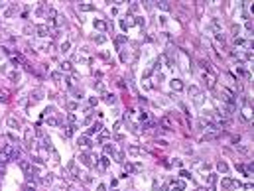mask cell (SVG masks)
<instances>
[{"instance_id": "31", "label": "cell", "mask_w": 254, "mask_h": 191, "mask_svg": "<svg viewBox=\"0 0 254 191\" xmlns=\"http://www.w3.org/2000/svg\"><path fill=\"white\" fill-rule=\"evenodd\" d=\"M59 49H61V51H67V49H69V41H63V43H61V47H59Z\"/></svg>"}, {"instance_id": "27", "label": "cell", "mask_w": 254, "mask_h": 191, "mask_svg": "<svg viewBox=\"0 0 254 191\" xmlns=\"http://www.w3.org/2000/svg\"><path fill=\"white\" fill-rule=\"evenodd\" d=\"M189 95L197 97V95H199V89H197V87H189Z\"/></svg>"}, {"instance_id": "10", "label": "cell", "mask_w": 254, "mask_h": 191, "mask_svg": "<svg viewBox=\"0 0 254 191\" xmlns=\"http://www.w3.org/2000/svg\"><path fill=\"white\" fill-rule=\"evenodd\" d=\"M79 160H81V164H83V165H93L91 156H87V154H81V156H79Z\"/></svg>"}, {"instance_id": "8", "label": "cell", "mask_w": 254, "mask_h": 191, "mask_svg": "<svg viewBox=\"0 0 254 191\" xmlns=\"http://www.w3.org/2000/svg\"><path fill=\"white\" fill-rule=\"evenodd\" d=\"M217 138H219V132H209V134L201 136V142H211V140H217Z\"/></svg>"}, {"instance_id": "7", "label": "cell", "mask_w": 254, "mask_h": 191, "mask_svg": "<svg viewBox=\"0 0 254 191\" xmlns=\"http://www.w3.org/2000/svg\"><path fill=\"white\" fill-rule=\"evenodd\" d=\"M183 189H185V181H179V179L171 181V191H183Z\"/></svg>"}, {"instance_id": "1", "label": "cell", "mask_w": 254, "mask_h": 191, "mask_svg": "<svg viewBox=\"0 0 254 191\" xmlns=\"http://www.w3.org/2000/svg\"><path fill=\"white\" fill-rule=\"evenodd\" d=\"M20 160V148H16L14 144H6L0 150V162H16Z\"/></svg>"}, {"instance_id": "34", "label": "cell", "mask_w": 254, "mask_h": 191, "mask_svg": "<svg viewBox=\"0 0 254 191\" xmlns=\"http://www.w3.org/2000/svg\"><path fill=\"white\" fill-rule=\"evenodd\" d=\"M10 79H12L14 83H16V81L20 79V75H18V73H10Z\"/></svg>"}, {"instance_id": "24", "label": "cell", "mask_w": 254, "mask_h": 191, "mask_svg": "<svg viewBox=\"0 0 254 191\" xmlns=\"http://www.w3.org/2000/svg\"><path fill=\"white\" fill-rule=\"evenodd\" d=\"M95 28H98V30H106V24H104L103 20H95Z\"/></svg>"}, {"instance_id": "6", "label": "cell", "mask_w": 254, "mask_h": 191, "mask_svg": "<svg viewBox=\"0 0 254 191\" xmlns=\"http://www.w3.org/2000/svg\"><path fill=\"white\" fill-rule=\"evenodd\" d=\"M24 144H26V148H32V146H34V136H32V130H26V134H24Z\"/></svg>"}, {"instance_id": "35", "label": "cell", "mask_w": 254, "mask_h": 191, "mask_svg": "<svg viewBox=\"0 0 254 191\" xmlns=\"http://www.w3.org/2000/svg\"><path fill=\"white\" fill-rule=\"evenodd\" d=\"M47 124L49 126H57V120L55 118H47Z\"/></svg>"}, {"instance_id": "9", "label": "cell", "mask_w": 254, "mask_h": 191, "mask_svg": "<svg viewBox=\"0 0 254 191\" xmlns=\"http://www.w3.org/2000/svg\"><path fill=\"white\" fill-rule=\"evenodd\" d=\"M41 97H44V91H41V89H34V91L30 93V99H34V100H39Z\"/></svg>"}, {"instance_id": "36", "label": "cell", "mask_w": 254, "mask_h": 191, "mask_svg": "<svg viewBox=\"0 0 254 191\" xmlns=\"http://www.w3.org/2000/svg\"><path fill=\"white\" fill-rule=\"evenodd\" d=\"M4 171H6V164H4V162H0V175H2Z\"/></svg>"}, {"instance_id": "32", "label": "cell", "mask_w": 254, "mask_h": 191, "mask_svg": "<svg viewBox=\"0 0 254 191\" xmlns=\"http://www.w3.org/2000/svg\"><path fill=\"white\" fill-rule=\"evenodd\" d=\"M104 154L108 156V154H114V150H112V146H104Z\"/></svg>"}, {"instance_id": "30", "label": "cell", "mask_w": 254, "mask_h": 191, "mask_svg": "<svg viewBox=\"0 0 254 191\" xmlns=\"http://www.w3.org/2000/svg\"><path fill=\"white\" fill-rule=\"evenodd\" d=\"M97 43H104V41H106V36H97Z\"/></svg>"}, {"instance_id": "37", "label": "cell", "mask_w": 254, "mask_h": 191, "mask_svg": "<svg viewBox=\"0 0 254 191\" xmlns=\"http://www.w3.org/2000/svg\"><path fill=\"white\" fill-rule=\"evenodd\" d=\"M244 28H246L248 32H250V30H252V22H250V20H246V24H244Z\"/></svg>"}, {"instance_id": "20", "label": "cell", "mask_w": 254, "mask_h": 191, "mask_svg": "<svg viewBox=\"0 0 254 191\" xmlns=\"http://www.w3.org/2000/svg\"><path fill=\"white\" fill-rule=\"evenodd\" d=\"M128 152H130L132 156H140V154H142V150H140L138 146H128Z\"/></svg>"}, {"instance_id": "28", "label": "cell", "mask_w": 254, "mask_h": 191, "mask_svg": "<svg viewBox=\"0 0 254 191\" xmlns=\"http://www.w3.org/2000/svg\"><path fill=\"white\" fill-rule=\"evenodd\" d=\"M132 171H134V167L130 164H124V173H132Z\"/></svg>"}, {"instance_id": "15", "label": "cell", "mask_w": 254, "mask_h": 191, "mask_svg": "<svg viewBox=\"0 0 254 191\" xmlns=\"http://www.w3.org/2000/svg\"><path fill=\"white\" fill-rule=\"evenodd\" d=\"M41 144H44L46 150H51V140H49V136H41Z\"/></svg>"}, {"instance_id": "41", "label": "cell", "mask_w": 254, "mask_h": 191, "mask_svg": "<svg viewBox=\"0 0 254 191\" xmlns=\"http://www.w3.org/2000/svg\"><path fill=\"white\" fill-rule=\"evenodd\" d=\"M4 6H6V2H0V8H4Z\"/></svg>"}, {"instance_id": "38", "label": "cell", "mask_w": 254, "mask_h": 191, "mask_svg": "<svg viewBox=\"0 0 254 191\" xmlns=\"http://www.w3.org/2000/svg\"><path fill=\"white\" fill-rule=\"evenodd\" d=\"M79 142H81V146H87V142H89V140H87V136H83V138L79 140Z\"/></svg>"}, {"instance_id": "5", "label": "cell", "mask_w": 254, "mask_h": 191, "mask_svg": "<svg viewBox=\"0 0 254 191\" xmlns=\"http://www.w3.org/2000/svg\"><path fill=\"white\" fill-rule=\"evenodd\" d=\"M36 32H38V36L46 38L47 33H49V26L47 24H39V26H36Z\"/></svg>"}, {"instance_id": "17", "label": "cell", "mask_w": 254, "mask_h": 191, "mask_svg": "<svg viewBox=\"0 0 254 191\" xmlns=\"http://www.w3.org/2000/svg\"><path fill=\"white\" fill-rule=\"evenodd\" d=\"M104 103L114 105V103H116V97H114V95H111V93H106V95H104Z\"/></svg>"}, {"instance_id": "4", "label": "cell", "mask_w": 254, "mask_h": 191, "mask_svg": "<svg viewBox=\"0 0 254 191\" xmlns=\"http://www.w3.org/2000/svg\"><path fill=\"white\" fill-rule=\"evenodd\" d=\"M169 85H171V91H183V89H185L183 81H179V79H171Z\"/></svg>"}, {"instance_id": "25", "label": "cell", "mask_w": 254, "mask_h": 191, "mask_svg": "<svg viewBox=\"0 0 254 191\" xmlns=\"http://www.w3.org/2000/svg\"><path fill=\"white\" fill-rule=\"evenodd\" d=\"M98 130H101V124L97 122V124H93L91 128H89V132H87V134H95V132H98Z\"/></svg>"}, {"instance_id": "23", "label": "cell", "mask_w": 254, "mask_h": 191, "mask_svg": "<svg viewBox=\"0 0 254 191\" xmlns=\"http://www.w3.org/2000/svg\"><path fill=\"white\" fill-rule=\"evenodd\" d=\"M0 100H2V103H6V100H8V91H6V89H0Z\"/></svg>"}, {"instance_id": "12", "label": "cell", "mask_w": 254, "mask_h": 191, "mask_svg": "<svg viewBox=\"0 0 254 191\" xmlns=\"http://www.w3.org/2000/svg\"><path fill=\"white\" fill-rule=\"evenodd\" d=\"M158 8H160V10H163V12H169V10H171V4H169V2H166V0H162V2H158Z\"/></svg>"}, {"instance_id": "11", "label": "cell", "mask_w": 254, "mask_h": 191, "mask_svg": "<svg viewBox=\"0 0 254 191\" xmlns=\"http://www.w3.org/2000/svg\"><path fill=\"white\" fill-rule=\"evenodd\" d=\"M106 164H108V158H106V156H103V158H101V162H97V167L101 171H104L106 170Z\"/></svg>"}, {"instance_id": "40", "label": "cell", "mask_w": 254, "mask_h": 191, "mask_svg": "<svg viewBox=\"0 0 254 191\" xmlns=\"http://www.w3.org/2000/svg\"><path fill=\"white\" fill-rule=\"evenodd\" d=\"M238 150L244 152V154H248V148H246V146H238Z\"/></svg>"}, {"instance_id": "19", "label": "cell", "mask_w": 254, "mask_h": 191, "mask_svg": "<svg viewBox=\"0 0 254 191\" xmlns=\"http://www.w3.org/2000/svg\"><path fill=\"white\" fill-rule=\"evenodd\" d=\"M79 10H83V12H91V10H95V4H79Z\"/></svg>"}, {"instance_id": "14", "label": "cell", "mask_w": 254, "mask_h": 191, "mask_svg": "<svg viewBox=\"0 0 254 191\" xmlns=\"http://www.w3.org/2000/svg\"><path fill=\"white\" fill-rule=\"evenodd\" d=\"M20 167L26 171V173H32V164H30V162H24V160H22V162H20Z\"/></svg>"}, {"instance_id": "2", "label": "cell", "mask_w": 254, "mask_h": 191, "mask_svg": "<svg viewBox=\"0 0 254 191\" xmlns=\"http://www.w3.org/2000/svg\"><path fill=\"white\" fill-rule=\"evenodd\" d=\"M221 95H223V100H225V103H227L228 106H233V105L236 103V97H235V93H233V91H228V89H225V87L221 89Z\"/></svg>"}, {"instance_id": "33", "label": "cell", "mask_w": 254, "mask_h": 191, "mask_svg": "<svg viewBox=\"0 0 254 191\" xmlns=\"http://www.w3.org/2000/svg\"><path fill=\"white\" fill-rule=\"evenodd\" d=\"M73 128H75V126H65V136H71Z\"/></svg>"}, {"instance_id": "39", "label": "cell", "mask_w": 254, "mask_h": 191, "mask_svg": "<svg viewBox=\"0 0 254 191\" xmlns=\"http://www.w3.org/2000/svg\"><path fill=\"white\" fill-rule=\"evenodd\" d=\"M75 120H77V118H75V114H73V112H69V122H75Z\"/></svg>"}, {"instance_id": "22", "label": "cell", "mask_w": 254, "mask_h": 191, "mask_svg": "<svg viewBox=\"0 0 254 191\" xmlns=\"http://www.w3.org/2000/svg\"><path fill=\"white\" fill-rule=\"evenodd\" d=\"M160 124H162L166 130H171V120H169V118H162V120H160Z\"/></svg>"}, {"instance_id": "16", "label": "cell", "mask_w": 254, "mask_h": 191, "mask_svg": "<svg viewBox=\"0 0 254 191\" xmlns=\"http://www.w3.org/2000/svg\"><path fill=\"white\" fill-rule=\"evenodd\" d=\"M61 71L73 73V65H71V63H69V61H63V63H61Z\"/></svg>"}, {"instance_id": "26", "label": "cell", "mask_w": 254, "mask_h": 191, "mask_svg": "<svg viewBox=\"0 0 254 191\" xmlns=\"http://www.w3.org/2000/svg\"><path fill=\"white\" fill-rule=\"evenodd\" d=\"M215 181H217V175H213V173H209V177H207V183H209V185H215Z\"/></svg>"}, {"instance_id": "29", "label": "cell", "mask_w": 254, "mask_h": 191, "mask_svg": "<svg viewBox=\"0 0 254 191\" xmlns=\"http://www.w3.org/2000/svg\"><path fill=\"white\" fill-rule=\"evenodd\" d=\"M51 79H53V81H61V73H59V71L51 73Z\"/></svg>"}, {"instance_id": "3", "label": "cell", "mask_w": 254, "mask_h": 191, "mask_svg": "<svg viewBox=\"0 0 254 191\" xmlns=\"http://www.w3.org/2000/svg\"><path fill=\"white\" fill-rule=\"evenodd\" d=\"M203 79L207 81V87L209 89H215V81H217V75H215V71L211 69V71H205V75H203Z\"/></svg>"}, {"instance_id": "21", "label": "cell", "mask_w": 254, "mask_h": 191, "mask_svg": "<svg viewBox=\"0 0 254 191\" xmlns=\"http://www.w3.org/2000/svg\"><path fill=\"white\" fill-rule=\"evenodd\" d=\"M51 181H53V175H51V173H47V175H44V177H41V183H44V185H51Z\"/></svg>"}, {"instance_id": "18", "label": "cell", "mask_w": 254, "mask_h": 191, "mask_svg": "<svg viewBox=\"0 0 254 191\" xmlns=\"http://www.w3.org/2000/svg\"><path fill=\"white\" fill-rule=\"evenodd\" d=\"M217 170H219V171L223 173V175H225V173L228 171V165L225 164V162H219V164H217Z\"/></svg>"}, {"instance_id": "13", "label": "cell", "mask_w": 254, "mask_h": 191, "mask_svg": "<svg viewBox=\"0 0 254 191\" xmlns=\"http://www.w3.org/2000/svg\"><path fill=\"white\" fill-rule=\"evenodd\" d=\"M6 124L10 126V128H20V122H18V120H16V118H14V116H8Z\"/></svg>"}]
</instances>
